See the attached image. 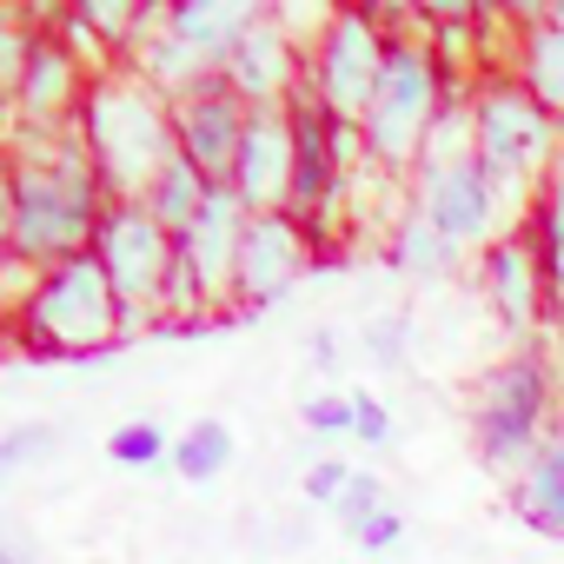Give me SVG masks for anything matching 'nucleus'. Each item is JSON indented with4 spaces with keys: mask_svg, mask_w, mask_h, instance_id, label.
Segmentation results:
<instances>
[{
    "mask_svg": "<svg viewBox=\"0 0 564 564\" xmlns=\"http://www.w3.org/2000/svg\"><path fill=\"white\" fill-rule=\"evenodd\" d=\"M107 206H113V193L74 127L14 140V246H8V259L21 272L41 279L47 265L94 252Z\"/></svg>",
    "mask_w": 564,
    "mask_h": 564,
    "instance_id": "nucleus-1",
    "label": "nucleus"
},
{
    "mask_svg": "<svg viewBox=\"0 0 564 564\" xmlns=\"http://www.w3.org/2000/svg\"><path fill=\"white\" fill-rule=\"evenodd\" d=\"M80 147L94 153L100 180L113 199H147V186L160 180V166L180 153L173 140V100L160 87H147L133 67H107L94 74L80 113H74Z\"/></svg>",
    "mask_w": 564,
    "mask_h": 564,
    "instance_id": "nucleus-2",
    "label": "nucleus"
},
{
    "mask_svg": "<svg viewBox=\"0 0 564 564\" xmlns=\"http://www.w3.org/2000/svg\"><path fill=\"white\" fill-rule=\"evenodd\" d=\"M458 94H465V87H452V74L438 67V54H432L425 34H392L379 94H372V107H366V120H359L366 160H372L386 180L412 186V166H419V153H425L438 113H445Z\"/></svg>",
    "mask_w": 564,
    "mask_h": 564,
    "instance_id": "nucleus-3",
    "label": "nucleus"
},
{
    "mask_svg": "<svg viewBox=\"0 0 564 564\" xmlns=\"http://www.w3.org/2000/svg\"><path fill=\"white\" fill-rule=\"evenodd\" d=\"M8 319H14V339L28 352H54V359L107 352V346L127 339V313H120V300H113L94 252H74V259L47 265Z\"/></svg>",
    "mask_w": 564,
    "mask_h": 564,
    "instance_id": "nucleus-4",
    "label": "nucleus"
},
{
    "mask_svg": "<svg viewBox=\"0 0 564 564\" xmlns=\"http://www.w3.org/2000/svg\"><path fill=\"white\" fill-rule=\"evenodd\" d=\"M557 419H564V405H557V372H551V359L538 352V346H518L511 359H498L485 379H478V392H471V452H478V465H491V471H518L551 432H557Z\"/></svg>",
    "mask_w": 564,
    "mask_h": 564,
    "instance_id": "nucleus-5",
    "label": "nucleus"
},
{
    "mask_svg": "<svg viewBox=\"0 0 564 564\" xmlns=\"http://www.w3.org/2000/svg\"><path fill=\"white\" fill-rule=\"evenodd\" d=\"M465 113H471V153L531 206L538 186L564 166V127L498 67V74H478L471 94H465Z\"/></svg>",
    "mask_w": 564,
    "mask_h": 564,
    "instance_id": "nucleus-6",
    "label": "nucleus"
},
{
    "mask_svg": "<svg viewBox=\"0 0 564 564\" xmlns=\"http://www.w3.org/2000/svg\"><path fill=\"white\" fill-rule=\"evenodd\" d=\"M412 199L432 213V226H438L458 252L498 246V239L518 232L524 213H531L478 153H465V160H452V166H419V173H412Z\"/></svg>",
    "mask_w": 564,
    "mask_h": 564,
    "instance_id": "nucleus-7",
    "label": "nucleus"
},
{
    "mask_svg": "<svg viewBox=\"0 0 564 564\" xmlns=\"http://www.w3.org/2000/svg\"><path fill=\"white\" fill-rule=\"evenodd\" d=\"M94 259L107 272V286L127 313V339L160 326V293H166V272H173V232L140 206V199H113L100 232H94Z\"/></svg>",
    "mask_w": 564,
    "mask_h": 564,
    "instance_id": "nucleus-8",
    "label": "nucleus"
},
{
    "mask_svg": "<svg viewBox=\"0 0 564 564\" xmlns=\"http://www.w3.org/2000/svg\"><path fill=\"white\" fill-rule=\"evenodd\" d=\"M386 47H392V34L379 28L372 8H333L326 34L306 47V87L326 100L333 120H346V127L366 120L379 74H386Z\"/></svg>",
    "mask_w": 564,
    "mask_h": 564,
    "instance_id": "nucleus-9",
    "label": "nucleus"
},
{
    "mask_svg": "<svg viewBox=\"0 0 564 564\" xmlns=\"http://www.w3.org/2000/svg\"><path fill=\"white\" fill-rule=\"evenodd\" d=\"M313 232L293 213H252L246 239H239V286H232V313H265L279 306L313 265Z\"/></svg>",
    "mask_w": 564,
    "mask_h": 564,
    "instance_id": "nucleus-10",
    "label": "nucleus"
},
{
    "mask_svg": "<svg viewBox=\"0 0 564 564\" xmlns=\"http://www.w3.org/2000/svg\"><path fill=\"white\" fill-rule=\"evenodd\" d=\"M246 219H252V213L239 206V193H232V186H213V193H206V206H199V219L173 239V246H180V265L193 272V286H199V300H206V313H213V319H219V313H232Z\"/></svg>",
    "mask_w": 564,
    "mask_h": 564,
    "instance_id": "nucleus-11",
    "label": "nucleus"
},
{
    "mask_svg": "<svg viewBox=\"0 0 564 564\" xmlns=\"http://www.w3.org/2000/svg\"><path fill=\"white\" fill-rule=\"evenodd\" d=\"M246 120H252V107L226 87V74H206L193 94L173 100V140H180V153H186L213 186L232 180V160H239Z\"/></svg>",
    "mask_w": 564,
    "mask_h": 564,
    "instance_id": "nucleus-12",
    "label": "nucleus"
},
{
    "mask_svg": "<svg viewBox=\"0 0 564 564\" xmlns=\"http://www.w3.org/2000/svg\"><path fill=\"white\" fill-rule=\"evenodd\" d=\"M87 87H94V67L61 41V28H34V54H28L21 100H14L21 133H61V127H74Z\"/></svg>",
    "mask_w": 564,
    "mask_h": 564,
    "instance_id": "nucleus-13",
    "label": "nucleus"
},
{
    "mask_svg": "<svg viewBox=\"0 0 564 564\" xmlns=\"http://www.w3.org/2000/svg\"><path fill=\"white\" fill-rule=\"evenodd\" d=\"M226 186L239 193L246 213H286V199H293V120H286V107H252Z\"/></svg>",
    "mask_w": 564,
    "mask_h": 564,
    "instance_id": "nucleus-14",
    "label": "nucleus"
},
{
    "mask_svg": "<svg viewBox=\"0 0 564 564\" xmlns=\"http://www.w3.org/2000/svg\"><path fill=\"white\" fill-rule=\"evenodd\" d=\"M226 87L246 100V107H286L300 87H306V47L279 28V14L265 8V21L232 47V61L219 67Z\"/></svg>",
    "mask_w": 564,
    "mask_h": 564,
    "instance_id": "nucleus-15",
    "label": "nucleus"
},
{
    "mask_svg": "<svg viewBox=\"0 0 564 564\" xmlns=\"http://www.w3.org/2000/svg\"><path fill=\"white\" fill-rule=\"evenodd\" d=\"M478 286H485V306L505 319V333L531 339L544 319H551V293H544V272L524 246V232H505L498 246L478 252Z\"/></svg>",
    "mask_w": 564,
    "mask_h": 564,
    "instance_id": "nucleus-16",
    "label": "nucleus"
},
{
    "mask_svg": "<svg viewBox=\"0 0 564 564\" xmlns=\"http://www.w3.org/2000/svg\"><path fill=\"white\" fill-rule=\"evenodd\" d=\"M505 74L564 127V0L511 14V67Z\"/></svg>",
    "mask_w": 564,
    "mask_h": 564,
    "instance_id": "nucleus-17",
    "label": "nucleus"
},
{
    "mask_svg": "<svg viewBox=\"0 0 564 564\" xmlns=\"http://www.w3.org/2000/svg\"><path fill=\"white\" fill-rule=\"evenodd\" d=\"M259 21H265L259 0H173V8H166V34H173L180 47H193L199 67H213V74L232 61V47H239Z\"/></svg>",
    "mask_w": 564,
    "mask_h": 564,
    "instance_id": "nucleus-18",
    "label": "nucleus"
},
{
    "mask_svg": "<svg viewBox=\"0 0 564 564\" xmlns=\"http://www.w3.org/2000/svg\"><path fill=\"white\" fill-rule=\"evenodd\" d=\"M505 498H511V511H518L524 531L564 538V438H557V432L505 478Z\"/></svg>",
    "mask_w": 564,
    "mask_h": 564,
    "instance_id": "nucleus-19",
    "label": "nucleus"
},
{
    "mask_svg": "<svg viewBox=\"0 0 564 564\" xmlns=\"http://www.w3.org/2000/svg\"><path fill=\"white\" fill-rule=\"evenodd\" d=\"M386 259L405 272V279H445L465 252L432 226V213L419 206V199H405L399 213H392V239H386Z\"/></svg>",
    "mask_w": 564,
    "mask_h": 564,
    "instance_id": "nucleus-20",
    "label": "nucleus"
},
{
    "mask_svg": "<svg viewBox=\"0 0 564 564\" xmlns=\"http://www.w3.org/2000/svg\"><path fill=\"white\" fill-rule=\"evenodd\" d=\"M518 232H524V246H531V259L544 272L551 306H564V166L538 186V199H531V213H524Z\"/></svg>",
    "mask_w": 564,
    "mask_h": 564,
    "instance_id": "nucleus-21",
    "label": "nucleus"
},
{
    "mask_svg": "<svg viewBox=\"0 0 564 564\" xmlns=\"http://www.w3.org/2000/svg\"><path fill=\"white\" fill-rule=\"evenodd\" d=\"M206 193H213V180H206V173H199V166H193L186 153H173V160L160 166V180L147 186V199H140V206H147V213H153V219H160V226H166V232L180 239V232H186V226L199 219Z\"/></svg>",
    "mask_w": 564,
    "mask_h": 564,
    "instance_id": "nucleus-22",
    "label": "nucleus"
},
{
    "mask_svg": "<svg viewBox=\"0 0 564 564\" xmlns=\"http://www.w3.org/2000/svg\"><path fill=\"white\" fill-rule=\"evenodd\" d=\"M186 485H213L226 465H232V425L219 419H193L180 438H173V458H166Z\"/></svg>",
    "mask_w": 564,
    "mask_h": 564,
    "instance_id": "nucleus-23",
    "label": "nucleus"
},
{
    "mask_svg": "<svg viewBox=\"0 0 564 564\" xmlns=\"http://www.w3.org/2000/svg\"><path fill=\"white\" fill-rule=\"evenodd\" d=\"M107 458L127 465V471H147V465H166V458H173V438H166V425H153V419H127V425L107 432Z\"/></svg>",
    "mask_w": 564,
    "mask_h": 564,
    "instance_id": "nucleus-24",
    "label": "nucleus"
},
{
    "mask_svg": "<svg viewBox=\"0 0 564 564\" xmlns=\"http://www.w3.org/2000/svg\"><path fill=\"white\" fill-rule=\"evenodd\" d=\"M28 54H34V21L0 8V113H14V100H21Z\"/></svg>",
    "mask_w": 564,
    "mask_h": 564,
    "instance_id": "nucleus-25",
    "label": "nucleus"
},
{
    "mask_svg": "<svg viewBox=\"0 0 564 564\" xmlns=\"http://www.w3.org/2000/svg\"><path fill=\"white\" fill-rule=\"evenodd\" d=\"M300 425H306L319 445L352 438V392H313V399L300 405Z\"/></svg>",
    "mask_w": 564,
    "mask_h": 564,
    "instance_id": "nucleus-26",
    "label": "nucleus"
},
{
    "mask_svg": "<svg viewBox=\"0 0 564 564\" xmlns=\"http://www.w3.org/2000/svg\"><path fill=\"white\" fill-rule=\"evenodd\" d=\"M392 505V491H386V478H372V471H352V485H346V498L333 505V518H339V531H359L366 518H379Z\"/></svg>",
    "mask_w": 564,
    "mask_h": 564,
    "instance_id": "nucleus-27",
    "label": "nucleus"
},
{
    "mask_svg": "<svg viewBox=\"0 0 564 564\" xmlns=\"http://www.w3.org/2000/svg\"><path fill=\"white\" fill-rule=\"evenodd\" d=\"M399 438V425H392V405L379 399V392H352V445H366V452H386Z\"/></svg>",
    "mask_w": 564,
    "mask_h": 564,
    "instance_id": "nucleus-28",
    "label": "nucleus"
},
{
    "mask_svg": "<svg viewBox=\"0 0 564 564\" xmlns=\"http://www.w3.org/2000/svg\"><path fill=\"white\" fill-rule=\"evenodd\" d=\"M54 445H61L54 425H14V432H0V478L21 471V465H34V458H47Z\"/></svg>",
    "mask_w": 564,
    "mask_h": 564,
    "instance_id": "nucleus-29",
    "label": "nucleus"
},
{
    "mask_svg": "<svg viewBox=\"0 0 564 564\" xmlns=\"http://www.w3.org/2000/svg\"><path fill=\"white\" fill-rule=\"evenodd\" d=\"M352 538V551H366V557H392L399 544H405V511L399 505H386L379 518H366L359 531H346Z\"/></svg>",
    "mask_w": 564,
    "mask_h": 564,
    "instance_id": "nucleus-30",
    "label": "nucleus"
},
{
    "mask_svg": "<svg viewBox=\"0 0 564 564\" xmlns=\"http://www.w3.org/2000/svg\"><path fill=\"white\" fill-rule=\"evenodd\" d=\"M346 485H352V465H346V458H313L306 478H300V491H306L313 505H326V511L346 498Z\"/></svg>",
    "mask_w": 564,
    "mask_h": 564,
    "instance_id": "nucleus-31",
    "label": "nucleus"
},
{
    "mask_svg": "<svg viewBox=\"0 0 564 564\" xmlns=\"http://www.w3.org/2000/svg\"><path fill=\"white\" fill-rule=\"evenodd\" d=\"M366 352H372L379 366H399V352H405V313L372 319V326H366Z\"/></svg>",
    "mask_w": 564,
    "mask_h": 564,
    "instance_id": "nucleus-32",
    "label": "nucleus"
},
{
    "mask_svg": "<svg viewBox=\"0 0 564 564\" xmlns=\"http://www.w3.org/2000/svg\"><path fill=\"white\" fill-rule=\"evenodd\" d=\"M8 246H14V153H0V272H8Z\"/></svg>",
    "mask_w": 564,
    "mask_h": 564,
    "instance_id": "nucleus-33",
    "label": "nucleus"
},
{
    "mask_svg": "<svg viewBox=\"0 0 564 564\" xmlns=\"http://www.w3.org/2000/svg\"><path fill=\"white\" fill-rule=\"evenodd\" d=\"M0 564H41L28 544H14V538H0Z\"/></svg>",
    "mask_w": 564,
    "mask_h": 564,
    "instance_id": "nucleus-34",
    "label": "nucleus"
},
{
    "mask_svg": "<svg viewBox=\"0 0 564 564\" xmlns=\"http://www.w3.org/2000/svg\"><path fill=\"white\" fill-rule=\"evenodd\" d=\"M313 359L333 366V359H339V339H333V333H313Z\"/></svg>",
    "mask_w": 564,
    "mask_h": 564,
    "instance_id": "nucleus-35",
    "label": "nucleus"
},
{
    "mask_svg": "<svg viewBox=\"0 0 564 564\" xmlns=\"http://www.w3.org/2000/svg\"><path fill=\"white\" fill-rule=\"evenodd\" d=\"M557 438H564V419H557Z\"/></svg>",
    "mask_w": 564,
    "mask_h": 564,
    "instance_id": "nucleus-36",
    "label": "nucleus"
}]
</instances>
